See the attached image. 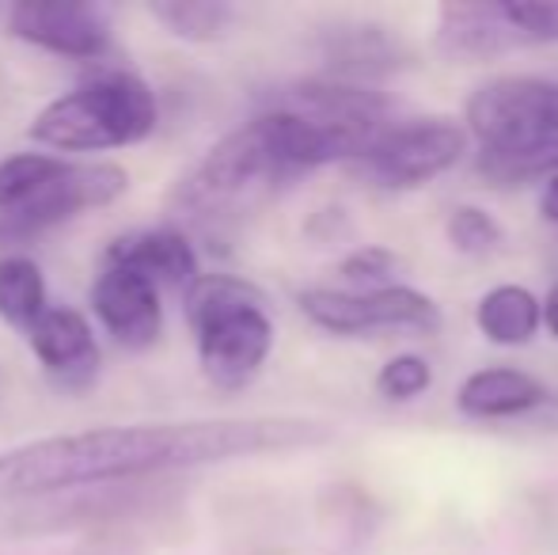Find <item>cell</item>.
Here are the masks:
<instances>
[{"label":"cell","instance_id":"obj_2","mask_svg":"<svg viewBox=\"0 0 558 555\" xmlns=\"http://www.w3.org/2000/svg\"><path fill=\"white\" fill-rule=\"evenodd\" d=\"M301 176L289 153L286 130L278 114L263 111L247 126L232 130L217 141L171 191V209L198 221L240 214L243 206H255L270 191H278L286 179Z\"/></svg>","mask_w":558,"mask_h":555},{"label":"cell","instance_id":"obj_10","mask_svg":"<svg viewBox=\"0 0 558 555\" xmlns=\"http://www.w3.org/2000/svg\"><path fill=\"white\" fill-rule=\"evenodd\" d=\"M8 27L23 43L73 61H96L111 46V20L99 4H15Z\"/></svg>","mask_w":558,"mask_h":555},{"label":"cell","instance_id":"obj_9","mask_svg":"<svg viewBox=\"0 0 558 555\" xmlns=\"http://www.w3.org/2000/svg\"><path fill=\"white\" fill-rule=\"evenodd\" d=\"M468 130L448 119L388 122L357 160L388 186H422L452 168L468 153Z\"/></svg>","mask_w":558,"mask_h":555},{"label":"cell","instance_id":"obj_15","mask_svg":"<svg viewBox=\"0 0 558 555\" xmlns=\"http://www.w3.org/2000/svg\"><path fill=\"white\" fill-rule=\"evenodd\" d=\"M475 324L498 347H524L544 327V319H539V297L524 286H494L478 301Z\"/></svg>","mask_w":558,"mask_h":555},{"label":"cell","instance_id":"obj_18","mask_svg":"<svg viewBox=\"0 0 558 555\" xmlns=\"http://www.w3.org/2000/svg\"><path fill=\"white\" fill-rule=\"evenodd\" d=\"M327 58H331L335 73L342 76H365V73H384L391 65L388 58H396V46H391L388 31L380 27H353L335 35V43L327 46Z\"/></svg>","mask_w":558,"mask_h":555},{"label":"cell","instance_id":"obj_23","mask_svg":"<svg viewBox=\"0 0 558 555\" xmlns=\"http://www.w3.org/2000/svg\"><path fill=\"white\" fill-rule=\"evenodd\" d=\"M539 214H544V221L558 225V171H555L551 179H547L544 198H539Z\"/></svg>","mask_w":558,"mask_h":555},{"label":"cell","instance_id":"obj_14","mask_svg":"<svg viewBox=\"0 0 558 555\" xmlns=\"http://www.w3.org/2000/svg\"><path fill=\"white\" fill-rule=\"evenodd\" d=\"M456 403L468 419H517L544 408L547 388L521 370H483L471 373L456 393Z\"/></svg>","mask_w":558,"mask_h":555},{"label":"cell","instance_id":"obj_6","mask_svg":"<svg viewBox=\"0 0 558 555\" xmlns=\"http://www.w3.org/2000/svg\"><path fill=\"white\" fill-rule=\"evenodd\" d=\"M437 50L448 58H501L558 43V4H521V0H475L445 4L434 27Z\"/></svg>","mask_w":558,"mask_h":555},{"label":"cell","instance_id":"obj_7","mask_svg":"<svg viewBox=\"0 0 558 555\" xmlns=\"http://www.w3.org/2000/svg\"><path fill=\"white\" fill-rule=\"evenodd\" d=\"M125 191H130V176H125V168H118V164L58 160L50 176H46L20 206L0 214V248L31 244V240L46 237V232H53L58 225L88 214V209L111 206Z\"/></svg>","mask_w":558,"mask_h":555},{"label":"cell","instance_id":"obj_17","mask_svg":"<svg viewBox=\"0 0 558 555\" xmlns=\"http://www.w3.org/2000/svg\"><path fill=\"white\" fill-rule=\"evenodd\" d=\"M148 12L186 43H217L235 23V8L228 0H153Z\"/></svg>","mask_w":558,"mask_h":555},{"label":"cell","instance_id":"obj_16","mask_svg":"<svg viewBox=\"0 0 558 555\" xmlns=\"http://www.w3.org/2000/svg\"><path fill=\"white\" fill-rule=\"evenodd\" d=\"M46 309L50 304H46V281L38 263L27 255H4L0 260V319L27 335Z\"/></svg>","mask_w":558,"mask_h":555},{"label":"cell","instance_id":"obj_13","mask_svg":"<svg viewBox=\"0 0 558 555\" xmlns=\"http://www.w3.org/2000/svg\"><path fill=\"white\" fill-rule=\"evenodd\" d=\"M107 267H125L145 281H153L156 289H186L202 278L198 270V252L179 229H137L125 232L107 244L104 252Z\"/></svg>","mask_w":558,"mask_h":555},{"label":"cell","instance_id":"obj_5","mask_svg":"<svg viewBox=\"0 0 558 555\" xmlns=\"http://www.w3.org/2000/svg\"><path fill=\"white\" fill-rule=\"evenodd\" d=\"M468 137L483 156H513L558 145V81L547 76H498L468 99Z\"/></svg>","mask_w":558,"mask_h":555},{"label":"cell","instance_id":"obj_22","mask_svg":"<svg viewBox=\"0 0 558 555\" xmlns=\"http://www.w3.org/2000/svg\"><path fill=\"white\" fill-rule=\"evenodd\" d=\"M399 275V260L388 248H357L350 260L342 263V278H350L353 286H361L357 293H373V289H388L396 286Z\"/></svg>","mask_w":558,"mask_h":555},{"label":"cell","instance_id":"obj_20","mask_svg":"<svg viewBox=\"0 0 558 555\" xmlns=\"http://www.w3.org/2000/svg\"><path fill=\"white\" fill-rule=\"evenodd\" d=\"M448 240H452L456 252L483 260V255H490V252H498V248H501V225L494 221L486 209L460 206L452 217H448Z\"/></svg>","mask_w":558,"mask_h":555},{"label":"cell","instance_id":"obj_19","mask_svg":"<svg viewBox=\"0 0 558 555\" xmlns=\"http://www.w3.org/2000/svg\"><path fill=\"white\" fill-rule=\"evenodd\" d=\"M58 160L61 156H50V153H20V156L0 160V214L20 206V202L50 176Z\"/></svg>","mask_w":558,"mask_h":555},{"label":"cell","instance_id":"obj_3","mask_svg":"<svg viewBox=\"0 0 558 555\" xmlns=\"http://www.w3.org/2000/svg\"><path fill=\"white\" fill-rule=\"evenodd\" d=\"M198 365L221 393H240L263 373L274 350V319L263 289L232 275H202L183 293Z\"/></svg>","mask_w":558,"mask_h":555},{"label":"cell","instance_id":"obj_1","mask_svg":"<svg viewBox=\"0 0 558 555\" xmlns=\"http://www.w3.org/2000/svg\"><path fill=\"white\" fill-rule=\"evenodd\" d=\"M331 442L316 419H198L156 426H99L81 434H53L0 453V503L69 495L111 483H145L183 468L263 453L312 449Z\"/></svg>","mask_w":558,"mask_h":555},{"label":"cell","instance_id":"obj_24","mask_svg":"<svg viewBox=\"0 0 558 555\" xmlns=\"http://www.w3.org/2000/svg\"><path fill=\"white\" fill-rule=\"evenodd\" d=\"M539 319H544V327L558 339V281L551 286V293L539 301Z\"/></svg>","mask_w":558,"mask_h":555},{"label":"cell","instance_id":"obj_12","mask_svg":"<svg viewBox=\"0 0 558 555\" xmlns=\"http://www.w3.org/2000/svg\"><path fill=\"white\" fill-rule=\"evenodd\" d=\"M92 309L107 327V335L125 350H148L163 335L160 289L125 267L104 263L96 286H92Z\"/></svg>","mask_w":558,"mask_h":555},{"label":"cell","instance_id":"obj_4","mask_svg":"<svg viewBox=\"0 0 558 555\" xmlns=\"http://www.w3.org/2000/svg\"><path fill=\"white\" fill-rule=\"evenodd\" d=\"M156 119L153 88L125 69H111L43 107L31 122V141L53 153H107L145 141Z\"/></svg>","mask_w":558,"mask_h":555},{"label":"cell","instance_id":"obj_8","mask_svg":"<svg viewBox=\"0 0 558 555\" xmlns=\"http://www.w3.org/2000/svg\"><path fill=\"white\" fill-rule=\"evenodd\" d=\"M301 312L331 335H365L380 331V327H411V331H437L441 327V309L434 304V297L411 286H388L373 289V293L304 289Z\"/></svg>","mask_w":558,"mask_h":555},{"label":"cell","instance_id":"obj_21","mask_svg":"<svg viewBox=\"0 0 558 555\" xmlns=\"http://www.w3.org/2000/svg\"><path fill=\"white\" fill-rule=\"evenodd\" d=\"M429 385H434V370H429V362L418 354L391 358V362L380 370V377H376V393L388 396V400H396V403L418 400Z\"/></svg>","mask_w":558,"mask_h":555},{"label":"cell","instance_id":"obj_11","mask_svg":"<svg viewBox=\"0 0 558 555\" xmlns=\"http://www.w3.org/2000/svg\"><path fill=\"white\" fill-rule=\"evenodd\" d=\"M27 347L43 362L46 377L61 388V393H88L99 381V354L96 331H92L88 316L76 309H46L27 331Z\"/></svg>","mask_w":558,"mask_h":555}]
</instances>
